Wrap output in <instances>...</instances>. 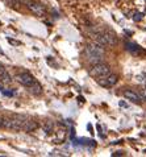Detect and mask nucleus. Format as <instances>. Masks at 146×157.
Returning <instances> with one entry per match:
<instances>
[{
    "instance_id": "nucleus-1",
    "label": "nucleus",
    "mask_w": 146,
    "mask_h": 157,
    "mask_svg": "<svg viewBox=\"0 0 146 157\" xmlns=\"http://www.w3.org/2000/svg\"><path fill=\"white\" fill-rule=\"evenodd\" d=\"M86 56H87L88 61L92 65L99 63V62H101L103 56H104V48L101 45H99L97 42L88 44V45L86 46Z\"/></svg>"
},
{
    "instance_id": "nucleus-2",
    "label": "nucleus",
    "mask_w": 146,
    "mask_h": 157,
    "mask_svg": "<svg viewBox=\"0 0 146 157\" xmlns=\"http://www.w3.org/2000/svg\"><path fill=\"white\" fill-rule=\"evenodd\" d=\"M109 73H111V67L107 63H103V62L95 63L91 67V70H89V74H91L92 77H96V78L105 77V75H108Z\"/></svg>"
},
{
    "instance_id": "nucleus-3",
    "label": "nucleus",
    "mask_w": 146,
    "mask_h": 157,
    "mask_svg": "<svg viewBox=\"0 0 146 157\" xmlns=\"http://www.w3.org/2000/svg\"><path fill=\"white\" fill-rule=\"evenodd\" d=\"M16 79H17V82L19 83H21L23 86H25V87H31V86H33L34 83H36V79H34V77L33 75H31L29 73H21V74H17L16 75Z\"/></svg>"
},
{
    "instance_id": "nucleus-4",
    "label": "nucleus",
    "mask_w": 146,
    "mask_h": 157,
    "mask_svg": "<svg viewBox=\"0 0 146 157\" xmlns=\"http://www.w3.org/2000/svg\"><path fill=\"white\" fill-rule=\"evenodd\" d=\"M117 81H119V77L116 75V74H108V75H105V77H101L100 79H97V83L103 86V87H112L115 86L116 83H117Z\"/></svg>"
},
{
    "instance_id": "nucleus-5",
    "label": "nucleus",
    "mask_w": 146,
    "mask_h": 157,
    "mask_svg": "<svg viewBox=\"0 0 146 157\" xmlns=\"http://www.w3.org/2000/svg\"><path fill=\"white\" fill-rule=\"evenodd\" d=\"M27 6H28L29 10H31L33 13H36L37 16H44V15L46 13L45 7L42 6L41 3H37V2H28Z\"/></svg>"
},
{
    "instance_id": "nucleus-6",
    "label": "nucleus",
    "mask_w": 146,
    "mask_h": 157,
    "mask_svg": "<svg viewBox=\"0 0 146 157\" xmlns=\"http://www.w3.org/2000/svg\"><path fill=\"white\" fill-rule=\"evenodd\" d=\"M103 34H104L107 42H108V46H115L116 44H117V37H116V34L112 32V30H103Z\"/></svg>"
},
{
    "instance_id": "nucleus-7",
    "label": "nucleus",
    "mask_w": 146,
    "mask_h": 157,
    "mask_svg": "<svg viewBox=\"0 0 146 157\" xmlns=\"http://www.w3.org/2000/svg\"><path fill=\"white\" fill-rule=\"evenodd\" d=\"M124 97H125L128 100H132V102H134V103H140L141 102L140 95L136 94L134 91H132V90H125L124 91Z\"/></svg>"
},
{
    "instance_id": "nucleus-8",
    "label": "nucleus",
    "mask_w": 146,
    "mask_h": 157,
    "mask_svg": "<svg viewBox=\"0 0 146 157\" xmlns=\"http://www.w3.org/2000/svg\"><path fill=\"white\" fill-rule=\"evenodd\" d=\"M0 82H3V83H11L12 82L11 75L3 66H0Z\"/></svg>"
},
{
    "instance_id": "nucleus-9",
    "label": "nucleus",
    "mask_w": 146,
    "mask_h": 157,
    "mask_svg": "<svg viewBox=\"0 0 146 157\" xmlns=\"http://www.w3.org/2000/svg\"><path fill=\"white\" fill-rule=\"evenodd\" d=\"M38 127V124L36 123V121H33V120H27L25 121V125H24V131L25 132H31V131H34Z\"/></svg>"
},
{
    "instance_id": "nucleus-10",
    "label": "nucleus",
    "mask_w": 146,
    "mask_h": 157,
    "mask_svg": "<svg viewBox=\"0 0 146 157\" xmlns=\"http://www.w3.org/2000/svg\"><path fill=\"white\" fill-rule=\"evenodd\" d=\"M29 91H31L32 94H34V95H40L42 93V87H41V85L38 83V82H36L33 86L29 87Z\"/></svg>"
},
{
    "instance_id": "nucleus-11",
    "label": "nucleus",
    "mask_w": 146,
    "mask_h": 157,
    "mask_svg": "<svg viewBox=\"0 0 146 157\" xmlns=\"http://www.w3.org/2000/svg\"><path fill=\"white\" fill-rule=\"evenodd\" d=\"M126 49L129 50L132 54H136V56L141 53V50H140V46L134 45V44H130V42H128V44H126Z\"/></svg>"
},
{
    "instance_id": "nucleus-12",
    "label": "nucleus",
    "mask_w": 146,
    "mask_h": 157,
    "mask_svg": "<svg viewBox=\"0 0 146 157\" xmlns=\"http://www.w3.org/2000/svg\"><path fill=\"white\" fill-rule=\"evenodd\" d=\"M8 42H9V44H13V45H20V44H21V42H19V41L12 40V38H8Z\"/></svg>"
},
{
    "instance_id": "nucleus-13",
    "label": "nucleus",
    "mask_w": 146,
    "mask_h": 157,
    "mask_svg": "<svg viewBox=\"0 0 146 157\" xmlns=\"http://www.w3.org/2000/svg\"><path fill=\"white\" fill-rule=\"evenodd\" d=\"M140 19H141V15H140V13H137V15H136V17H134V20H136V21H138Z\"/></svg>"
},
{
    "instance_id": "nucleus-14",
    "label": "nucleus",
    "mask_w": 146,
    "mask_h": 157,
    "mask_svg": "<svg viewBox=\"0 0 146 157\" xmlns=\"http://www.w3.org/2000/svg\"><path fill=\"white\" fill-rule=\"evenodd\" d=\"M120 106H122V107H126V104L124 103V102H120Z\"/></svg>"
}]
</instances>
